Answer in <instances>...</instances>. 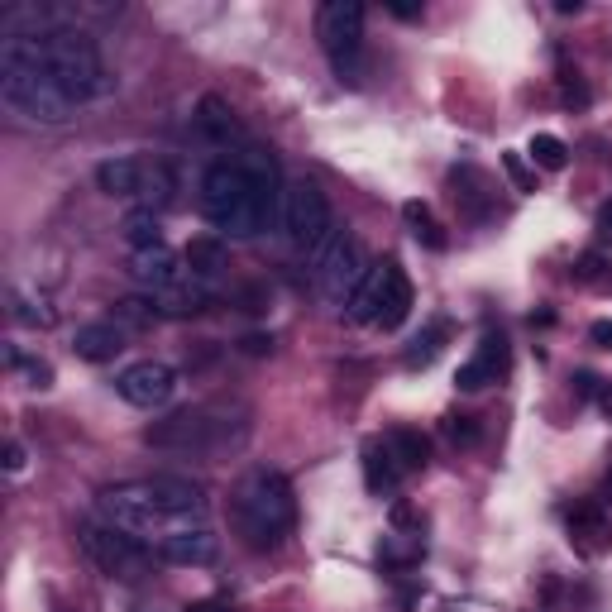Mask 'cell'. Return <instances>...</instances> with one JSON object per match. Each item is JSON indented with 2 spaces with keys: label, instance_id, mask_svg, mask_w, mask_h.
Listing matches in <instances>:
<instances>
[{
  "label": "cell",
  "instance_id": "cell-1",
  "mask_svg": "<svg viewBox=\"0 0 612 612\" xmlns=\"http://www.w3.org/2000/svg\"><path fill=\"white\" fill-rule=\"evenodd\" d=\"M283 173L278 158L259 144H244L235 153H220L201 177V216L235 240H254L283 206Z\"/></svg>",
  "mask_w": 612,
  "mask_h": 612
},
{
  "label": "cell",
  "instance_id": "cell-2",
  "mask_svg": "<svg viewBox=\"0 0 612 612\" xmlns=\"http://www.w3.org/2000/svg\"><path fill=\"white\" fill-rule=\"evenodd\" d=\"M0 67L39 72L72 106H87V101H101L115 91L110 67L101 63L96 44L77 29V20L53 24V29H29V34H5L0 39Z\"/></svg>",
  "mask_w": 612,
  "mask_h": 612
},
{
  "label": "cell",
  "instance_id": "cell-3",
  "mask_svg": "<svg viewBox=\"0 0 612 612\" xmlns=\"http://www.w3.org/2000/svg\"><path fill=\"white\" fill-rule=\"evenodd\" d=\"M230 522L240 531V541L249 550H278L297 526V498H292V483L278 469H249L244 483L235 488V503H230Z\"/></svg>",
  "mask_w": 612,
  "mask_h": 612
},
{
  "label": "cell",
  "instance_id": "cell-4",
  "mask_svg": "<svg viewBox=\"0 0 612 612\" xmlns=\"http://www.w3.org/2000/svg\"><path fill=\"white\" fill-rule=\"evenodd\" d=\"M96 512H101V522L106 526L125 531V536L144 541V546H158V541L173 536L177 526H187L182 517H168L163 507L153 503V493L144 488V483H115V488H101Z\"/></svg>",
  "mask_w": 612,
  "mask_h": 612
},
{
  "label": "cell",
  "instance_id": "cell-5",
  "mask_svg": "<svg viewBox=\"0 0 612 612\" xmlns=\"http://www.w3.org/2000/svg\"><path fill=\"white\" fill-rule=\"evenodd\" d=\"M244 431H230V421H216V407H187L144 431V445L177 450V455H216L225 445H240Z\"/></svg>",
  "mask_w": 612,
  "mask_h": 612
},
{
  "label": "cell",
  "instance_id": "cell-6",
  "mask_svg": "<svg viewBox=\"0 0 612 612\" xmlns=\"http://www.w3.org/2000/svg\"><path fill=\"white\" fill-rule=\"evenodd\" d=\"M316 39L326 48L340 82H364V5L359 0H326L316 10Z\"/></svg>",
  "mask_w": 612,
  "mask_h": 612
},
{
  "label": "cell",
  "instance_id": "cell-7",
  "mask_svg": "<svg viewBox=\"0 0 612 612\" xmlns=\"http://www.w3.org/2000/svg\"><path fill=\"white\" fill-rule=\"evenodd\" d=\"M77 546H82V555H87L106 579H120V584L144 579V574H149V560H153V546L134 541V536H125V531H115V526H106V522H77Z\"/></svg>",
  "mask_w": 612,
  "mask_h": 612
},
{
  "label": "cell",
  "instance_id": "cell-8",
  "mask_svg": "<svg viewBox=\"0 0 612 612\" xmlns=\"http://www.w3.org/2000/svg\"><path fill=\"white\" fill-rule=\"evenodd\" d=\"M306 263H311V283L321 287L326 297H335V302H350V292L359 287V278L369 273L350 230H330V235H321V240L306 249Z\"/></svg>",
  "mask_w": 612,
  "mask_h": 612
},
{
  "label": "cell",
  "instance_id": "cell-9",
  "mask_svg": "<svg viewBox=\"0 0 612 612\" xmlns=\"http://www.w3.org/2000/svg\"><path fill=\"white\" fill-rule=\"evenodd\" d=\"M0 101L15 115L34 120V125H67L77 115V106L63 91L44 82L39 72H29V67H0Z\"/></svg>",
  "mask_w": 612,
  "mask_h": 612
},
{
  "label": "cell",
  "instance_id": "cell-10",
  "mask_svg": "<svg viewBox=\"0 0 612 612\" xmlns=\"http://www.w3.org/2000/svg\"><path fill=\"white\" fill-rule=\"evenodd\" d=\"M278 225H283V235L292 244L311 249L321 235H330V230H335V225H330L326 192H321L316 182H306V177L287 182V187H283V206H278Z\"/></svg>",
  "mask_w": 612,
  "mask_h": 612
},
{
  "label": "cell",
  "instance_id": "cell-11",
  "mask_svg": "<svg viewBox=\"0 0 612 612\" xmlns=\"http://www.w3.org/2000/svg\"><path fill=\"white\" fill-rule=\"evenodd\" d=\"M115 393L125 397L130 407H163L177 393V369L163 359H139L115 378Z\"/></svg>",
  "mask_w": 612,
  "mask_h": 612
},
{
  "label": "cell",
  "instance_id": "cell-12",
  "mask_svg": "<svg viewBox=\"0 0 612 612\" xmlns=\"http://www.w3.org/2000/svg\"><path fill=\"white\" fill-rule=\"evenodd\" d=\"M144 488H149L153 503L163 507L168 517H182V522H201L206 517V488L192 483L187 474H153V479H144Z\"/></svg>",
  "mask_w": 612,
  "mask_h": 612
},
{
  "label": "cell",
  "instance_id": "cell-13",
  "mask_svg": "<svg viewBox=\"0 0 612 612\" xmlns=\"http://www.w3.org/2000/svg\"><path fill=\"white\" fill-rule=\"evenodd\" d=\"M182 263L187 259H177L168 244H158V249H139V254L130 259V278L144 287L149 297H163V292H173L177 283H187V278H192Z\"/></svg>",
  "mask_w": 612,
  "mask_h": 612
},
{
  "label": "cell",
  "instance_id": "cell-14",
  "mask_svg": "<svg viewBox=\"0 0 612 612\" xmlns=\"http://www.w3.org/2000/svg\"><path fill=\"white\" fill-rule=\"evenodd\" d=\"M153 555L168 560V565H211L220 555V536L206 522H187V526H177L168 541H158Z\"/></svg>",
  "mask_w": 612,
  "mask_h": 612
},
{
  "label": "cell",
  "instance_id": "cell-15",
  "mask_svg": "<svg viewBox=\"0 0 612 612\" xmlns=\"http://www.w3.org/2000/svg\"><path fill=\"white\" fill-rule=\"evenodd\" d=\"M450 197H455L459 216H469V220L493 216V187H488V177L474 163H459L455 173H450Z\"/></svg>",
  "mask_w": 612,
  "mask_h": 612
},
{
  "label": "cell",
  "instance_id": "cell-16",
  "mask_svg": "<svg viewBox=\"0 0 612 612\" xmlns=\"http://www.w3.org/2000/svg\"><path fill=\"white\" fill-rule=\"evenodd\" d=\"M364 483H369V493H378V498H393L397 488H402V464H397V455H393V445L388 440H378V436H369L364 440Z\"/></svg>",
  "mask_w": 612,
  "mask_h": 612
},
{
  "label": "cell",
  "instance_id": "cell-17",
  "mask_svg": "<svg viewBox=\"0 0 612 612\" xmlns=\"http://www.w3.org/2000/svg\"><path fill=\"white\" fill-rule=\"evenodd\" d=\"M192 125H197V134L206 144H216V149H230V144L240 139V120H235V110L225 106L220 96H201Z\"/></svg>",
  "mask_w": 612,
  "mask_h": 612
},
{
  "label": "cell",
  "instance_id": "cell-18",
  "mask_svg": "<svg viewBox=\"0 0 612 612\" xmlns=\"http://www.w3.org/2000/svg\"><path fill=\"white\" fill-rule=\"evenodd\" d=\"M569 541H574V550H584V555L608 550L612 546V526H608V517H603V507L598 503L569 507Z\"/></svg>",
  "mask_w": 612,
  "mask_h": 612
},
{
  "label": "cell",
  "instance_id": "cell-19",
  "mask_svg": "<svg viewBox=\"0 0 612 612\" xmlns=\"http://www.w3.org/2000/svg\"><path fill=\"white\" fill-rule=\"evenodd\" d=\"M72 350H77V359H87V364H110L115 354L125 350V330L115 326V321H91V326H77V335H72Z\"/></svg>",
  "mask_w": 612,
  "mask_h": 612
},
{
  "label": "cell",
  "instance_id": "cell-20",
  "mask_svg": "<svg viewBox=\"0 0 612 612\" xmlns=\"http://www.w3.org/2000/svg\"><path fill=\"white\" fill-rule=\"evenodd\" d=\"M144 177H149V163H139V158H106V163H96V187L106 197H144Z\"/></svg>",
  "mask_w": 612,
  "mask_h": 612
},
{
  "label": "cell",
  "instance_id": "cell-21",
  "mask_svg": "<svg viewBox=\"0 0 612 612\" xmlns=\"http://www.w3.org/2000/svg\"><path fill=\"white\" fill-rule=\"evenodd\" d=\"M383 287H388V263H369V273L359 278V287H354L350 302H345L350 321H359V326H373V321H378V311H383Z\"/></svg>",
  "mask_w": 612,
  "mask_h": 612
},
{
  "label": "cell",
  "instance_id": "cell-22",
  "mask_svg": "<svg viewBox=\"0 0 612 612\" xmlns=\"http://www.w3.org/2000/svg\"><path fill=\"white\" fill-rule=\"evenodd\" d=\"M187 273L192 278H201V283H216L220 273L230 268V249H225V240H216V235H197V240L187 244Z\"/></svg>",
  "mask_w": 612,
  "mask_h": 612
},
{
  "label": "cell",
  "instance_id": "cell-23",
  "mask_svg": "<svg viewBox=\"0 0 612 612\" xmlns=\"http://www.w3.org/2000/svg\"><path fill=\"white\" fill-rule=\"evenodd\" d=\"M412 316V283H407V273L388 263V287H383V311H378V330H397L402 321Z\"/></svg>",
  "mask_w": 612,
  "mask_h": 612
},
{
  "label": "cell",
  "instance_id": "cell-24",
  "mask_svg": "<svg viewBox=\"0 0 612 612\" xmlns=\"http://www.w3.org/2000/svg\"><path fill=\"white\" fill-rule=\"evenodd\" d=\"M426 560V541L421 536H407V531H393L378 541V565L383 569H412Z\"/></svg>",
  "mask_w": 612,
  "mask_h": 612
},
{
  "label": "cell",
  "instance_id": "cell-25",
  "mask_svg": "<svg viewBox=\"0 0 612 612\" xmlns=\"http://www.w3.org/2000/svg\"><path fill=\"white\" fill-rule=\"evenodd\" d=\"M445 340H450V321H431V326L402 350V364H407V369H431L440 359V350H445Z\"/></svg>",
  "mask_w": 612,
  "mask_h": 612
},
{
  "label": "cell",
  "instance_id": "cell-26",
  "mask_svg": "<svg viewBox=\"0 0 612 612\" xmlns=\"http://www.w3.org/2000/svg\"><path fill=\"white\" fill-rule=\"evenodd\" d=\"M388 445H393L397 464H402L407 474H421V469L431 464V440L421 436V431H412V426H397L393 436H388Z\"/></svg>",
  "mask_w": 612,
  "mask_h": 612
},
{
  "label": "cell",
  "instance_id": "cell-27",
  "mask_svg": "<svg viewBox=\"0 0 612 612\" xmlns=\"http://www.w3.org/2000/svg\"><path fill=\"white\" fill-rule=\"evenodd\" d=\"M402 220H407V230H412V240L416 244H426V249H445V225H440L436 216H431V206H426V201H407V206H402Z\"/></svg>",
  "mask_w": 612,
  "mask_h": 612
},
{
  "label": "cell",
  "instance_id": "cell-28",
  "mask_svg": "<svg viewBox=\"0 0 612 612\" xmlns=\"http://www.w3.org/2000/svg\"><path fill=\"white\" fill-rule=\"evenodd\" d=\"M120 230H125V240H130L134 254H139V249H158V244H163V225H158V211H153V206L130 211Z\"/></svg>",
  "mask_w": 612,
  "mask_h": 612
},
{
  "label": "cell",
  "instance_id": "cell-29",
  "mask_svg": "<svg viewBox=\"0 0 612 612\" xmlns=\"http://www.w3.org/2000/svg\"><path fill=\"white\" fill-rule=\"evenodd\" d=\"M120 330H144L158 321V306L153 297H125V302H115V316H110Z\"/></svg>",
  "mask_w": 612,
  "mask_h": 612
},
{
  "label": "cell",
  "instance_id": "cell-30",
  "mask_svg": "<svg viewBox=\"0 0 612 612\" xmlns=\"http://www.w3.org/2000/svg\"><path fill=\"white\" fill-rule=\"evenodd\" d=\"M10 316H15L20 326H39V330H48L58 321V311H53L44 297L34 302V297H24V292H10Z\"/></svg>",
  "mask_w": 612,
  "mask_h": 612
},
{
  "label": "cell",
  "instance_id": "cell-31",
  "mask_svg": "<svg viewBox=\"0 0 612 612\" xmlns=\"http://www.w3.org/2000/svg\"><path fill=\"white\" fill-rule=\"evenodd\" d=\"M531 163L536 168H546V173H560L569 163V149H565V139H555V134H531Z\"/></svg>",
  "mask_w": 612,
  "mask_h": 612
},
{
  "label": "cell",
  "instance_id": "cell-32",
  "mask_svg": "<svg viewBox=\"0 0 612 612\" xmlns=\"http://www.w3.org/2000/svg\"><path fill=\"white\" fill-rule=\"evenodd\" d=\"M440 436L450 440V445H459V450L479 445V416H469V412H445V421H440Z\"/></svg>",
  "mask_w": 612,
  "mask_h": 612
},
{
  "label": "cell",
  "instance_id": "cell-33",
  "mask_svg": "<svg viewBox=\"0 0 612 612\" xmlns=\"http://www.w3.org/2000/svg\"><path fill=\"white\" fill-rule=\"evenodd\" d=\"M488 383H498V373L488 369L479 354L459 364V373H455V388H459V393H479V388H488Z\"/></svg>",
  "mask_w": 612,
  "mask_h": 612
},
{
  "label": "cell",
  "instance_id": "cell-34",
  "mask_svg": "<svg viewBox=\"0 0 612 612\" xmlns=\"http://www.w3.org/2000/svg\"><path fill=\"white\" fill-rule=\"evenodd\" d=\"M503 173L512 177V187H517V192H536V168L526 163L522 153H512V149L503 153Z\"/></svg>",
  "mask_w": 612,
  "mask_h": 612
},
{
  "label": "cell",
  "instance_id": "cell-35",
  "mask_svg": "<svg viewBox=\"0 0 612 612\" xmlns=\"http://www.w3.org/2000/svg\"><path fill=\"white\" fill-rule=\"evenodd\" d=\"M603 268H608V263H603V254H579V263H574V278H579V283H598V278H603Z\"/></svg>",
  "mask_w": 612,
  "mask_h": 612
},
{
  "label": "cell",
  "instance_id": "cell-36",
  "mask_svg": "<svg viewBox=\"0 0 612 612\" xmlns=\"http://www.w3.org/2000/svg\"><path fill=\"white\" fill-rule=\"evenodd\" d=\"M393 531L421 536V517H416V507H412V503H393Z\"/></svg>",
  "mask_w": 612,
  "mask_h": 612
},
{
  "label": "cell",
  "instance_id": "cell-37",
  "mask_svg": "<svg viewBox=\"0 0 612 612\" xmlns=\"http://www.w3.org/2000/svg\"><path fill=\"white\" fill-rule=\"evenodd\" d=\"M560 96H565V106H589V91L574 72H560Z\"/></svg>",
  "mask_w": 612,
  "mask_h": 612
},
{
  "label": "cell",
  "instance_id": "cell-38",
  "mask_svg": "<svg viewBox=\"0 0 612 612\" xmlns=\"http://www.w3.org/2000/svg\"><path fill=\"white\" fill-rule=\"evenodd\" d=\"M20 373L29 378V388H53V369H48L44 359H24Z\"/></svg>",
  "mask_w": 612,
  "mask_h": 612
},
{
  "label": "cell",
  "instance_id": "cell-39",
  "mask_svg": "<svg viewBox=\"0 0 612 612\" xmlns=\"http://www.w3.org/2000/svg\"><path fill=\"white\" fill-rule=\"evenodd\" d=\"M244 354H273V335H263V330H254V335H244L240 340Z\"/></svg>",
  "mask_w": 612,
  "mask_h": 612
},
{
  "label": "cell",
  "instance_id": "cell-40",
  "mask_svg": "<svg viewBox=\"0 0 612 612\" xmlns=\"http://www.w3.org/2000/svg\"><path fill=\"white\" fill-rule=\"evenodd\" d=\"M598 383H603V378H598V373H589V369L574 373V393H579V397H593V393H598Z\"/></svg>",
  "mask_w": 612,
  "mask_h": 612
},
{
  "label": "cell",
  "instance_id": "cell-41",
  "mask_svg": "<svg viewBox=\"0 0 612 612\" xmlns=\"http://www.w3.org/2000/svg\"><path fill=\"white\" fill-rule=\"evenodd\" d=\"M5 469H10V474H20L24 469V445L20 440H5Z\"/></svg>",
  "mask_w": 612,
  "mask_h": 612
},
{
  "label": "cell",
  "instance_id": "cell-42",
  "mask_svg": "<svg viewBox=\"0 0 612 612\" xmlns=\"http://www.w3.org/2000/svg\"><path fill=\"white\" fill-rule=\"evenodd\" d=\"M589 340H593V345H598V350H612V321H593Z\"/></svg>",
  "mask_w": 612,
  "mask_h": 612
},
{
  "label": "cell",
  "instance_id": "cell-43",
  "mask_svg": "<svg viewBox=\"0 0 612 612\" xmlns=\"http://www.w3.org/2000/svg\"><path fill=\"white\" fill-rule=\"evenodd\" d=\"M388 10L397 20H421V5H412V0H388Z\"/></svg>",
  "mask_w": 612,
  "mask_h": 612
},
{
  "label": "cell",
  "instance_id": "cell-44",
  "mask_svg": "<svg viewBox=\"0 0 612 612\" xmlns=\"http://www.w3.org/2000/svg\"><path fill=\"white\" fill-rule=\"evenodd\" d=\"M593 402H598V412H608V416H612V383H598Z\"/></svg>",
  "mask_w": 612,
  "mask_h": 612
},
{
  "label": "cell",
  "instance_id": "cell-45",
  "mask_svg": "<svg viewBox=\"0 0 612 612\" xmlns=\"http://www.w3.org/2000/svg\"><path fill=\"white\" fill-rule=\"evenodd\" d=\"M598 235H608V240H612V201L598 211Z\"/></svg>",
  "mask_w": 612,
  "mask_h": 612
},
{
  "label": "cell",
  "instance_id": "cell-46",
  "mask_svg": "<svg viewBox=\"0 0 612 612\" xmlns=\"http://www.w3.org/2000/svg\"><path fill=\"white\" fill-rule=\"evenodd\" d=\"M244 311H263V292H259V287H249V292H244Z\"/></svg>",
  "mask_w": 612,
  "mask_h": 612
},
{
  "label": "cell",
  "instance_id": "cell-47",
  "mask_svg": "<svg viewBox=\"0 0 612 612\" xmlns=\"http://www.w3.org/2000/svg\"><path fill=\"white\" fill-rule=\"evenodd\" d=\"M187 612H230V608H225V603H211V598H206V603H192Z\"/></svg>",
  "mask_w": 612,
  "mask_h": 612
},
{
  "label": "cell",
  "instance_id": "cell-48",
  "mask_svg": "<svg viewBox=\"0 0 612 612\" xmlns=\"http://www.w3.org/2000/svg\"><path fill=\"white\" fill-rule=\"evenodd\" d=\"M603 493H608V498H612V474H608V483H603Z\"/></svg>",
  "mask_w": 612,
  "mask_h": 612
}]
</instances>
